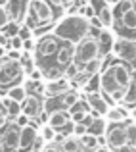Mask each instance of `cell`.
Listing matches in <instances>:
<instances>
[{"label":"cell","mask_w":136,"mask_h":152,"mask_svg":"<svg viewBox=\"0 0 136 152\" xmlns=\"http://www.w3.org/2000/svg\"><path fill=\"white\" fill-rule=\"evenodd\" d=\"M52 35H54L58 41H63L65 45H79L82 39H86L90 35V23L86 18L79 14H71L61 18L52 29Z\"/></svg>","instance_id":"1"},{"label":"cell","mask_w":136,"mask_h":152,"mask_svg":"<svg viewBox=\"0 0 136 152\" xmlns=\"http://www.w3.org/2000/svg\"><path fill=\"white\" fill-rule=\"evenodd\" d=\"M21 77H23V69L19 60H12L8 56L0 58V89L2 87H14V85H21Z\"/></svg>","instance_id":"2"},{"label":"cell","mask_w":136,"mask_h":152,"mask_svg":"<svg viewBox=\"0 0 136 152\" xmlns=\"http://www.w3.org/2000/svg\"><path fill=\"white\" fill-rule=\"evenodd\" d=\"M100 58L98 54V41H96V37H86L82 39L79 45L73 46V64L79 67H85L88 62H92V60Z\"/></svg>","instance_id":"3"},{"label":"cell","mask_w":136,"mask_h":152,"mask_svg":"<svg viewBox=\"0 0 136 152\" xmlns=\"http://www.w3.org/2000/svg\"><path fill=\"white\" fill-rule=\"evenodd\" d=\"M29 8L35 12L41 29H44V25H48V23H52L56 19V12L48 4V0H29Z\"/></svg>","instance_id":"4"},{"label":"cell","mask_w":136,"mask_h":152,"mask_svg":"<svg viewBox=\"0 0 136 152\" xmlns=\"http://www.w3.org/2000/svg\"><path fill=\"white\" fill-rule=\"evenodd\" d=\"M103 139H106V146H109L111 150H117L119 146L129 145L127 142V135H125V123H111V125H107Z\"/></svg>","instance_id":"5"},{"label":"cell","mask_w":136,"mask_h":152,"mask_svg":"<svg viewBox=\"0 0 136 152\" xmlns=\"http://www.w3.org/2000/svg\"><path fill=\"white\" fill-rule=\"evenodd\" d=\"M113 54L121 62H127V64L136 62V42L127 41V39H117L113 42Z\"/></svg>","instance_id":"6"},{"label":"cell","mask_w":136,"mask_h":152,"mask_svg":"<svg viewBox=\"0 0 136 152\" xmlns=\"http://www.w3.org/2000/svg\"><path fill=\"white\" fill-rule=\"evenodd\" d=\"M109 67V71H111V77H113V81L117 83V87H121L123 91L129 87V83L132 81V71H130V67H129V64H125V62H115V64H111V66H107Z\"/></svg>","instance_id":"7"},{"label":"cell","mask_w":136,"mask_h":152,"mask_svg":"<svg viewBox=\"0 0 136 152\" xmlns=\"http://www.w3.org/2000/svg\"><path fill=\"white\" fill-rule=\"evenodd\" d=\"M58 48H59L58 39H56L54 35H44V37L38 39L37 46H35V54H37V58L46 60V58H52V56H56Z\"/></svg>","instance_id":"8"},{"label":"cell","mask_w":136,"mask_h":152,"mask_svg":"<svg viewBox=\"0 0 136 152\" xmlns=\"http://www.w3.org/2000/svg\"><path fill=\"white\" fill-rule=\"evenodd\" d=\"M27 6H29V0H6L4 8H6L8 19H10V21H15V23H23Z\"/></svg>","instance_id":"9"},{"label":"cell","mask_w":136,"mask_h":152,"mask_svg":"<svg viewBox=\"0 0 136 152\" xmlns=\"http://www.w3.org/2000/svg\"><path fill=\"white\" fill-rule=\"evenodd\" d=\"M37 135H38L37 125H31V121H29V125L19 127V145L15 152H31V146H33Z\"/></svg>","instance_id":"10"},{"label":"cell","mask_w":136,"mask_h":152,"mask_svg":"<svg viewBox=\"0 0 136 152\" xmlns=\"http://www.w3.org/2000/svg\"><path fill=\"white\" fill-rule=\"evenodd\" d=\"M85 100H86V104H88L90 112H92L94 115H98V118L106 115V112L109 110V104H107L106 96H103L102 93H88Z\"/></svg>","instance_id":"11"},{"label":"cell","mask_w":136,"mask_h":152,"mask_svg":"<svg viewBox=\"0 0 136 152\" xmlns=\"http://www.w3.org/2000/svg\"><path fill=\"white\" fill-rule=\"evenodd\" d=\"M69 89H71V83L65 77H61V79H56V81H48L42 87V93L46 94V98H58L61 94H65Z\"/></svg>","instance_id":"12"},{"label":"cell","mask_w":136,"mask_h":152,"mask_svg":"<svg viewBox=\"0 0 136 152\" xmlns=\"http://www.w3.org/2000/svg\"><path fill=\"white\" fill-rule=\"evenodd\" d=\"M0 141H2V148L17 150V145H19V127L15 125V123H10V125L0 133Z\"/></svg>","instance_id":"13"},{"label":"cell","mask_w":136,"mask_h":152,"mask_svg":"<svg viewBox=\"0 0 136 152\" xmlns=\"http://www.w3.org/2000/svg\"><path fill=\"white\" fill-rule=\"evenodd\" d=\"M21 114L29 119H37L42 115V100L38 96H27L21 104Z\"/></svg>","instance_id":"14"},{"label":"cell","mask_w":136,"mask_h":152,"mask_svg":"<svg viewBox=\"0 0 136 152\" xmlns=\"http://www.w3.org/2000/svg\"><path fill=\"white\" fill-rule=\"evenodd\" d=\"M96 41H98V54H100V58H106V56L111 54V50H113V42H115L111 31L102 29L98 33V37H96Z\"/></svg>","instance_id":"15"},{"label":"cell","mask_w":136,"mask_h":152,"mask_svg":"<svg viewBox=\"0 0 136 152\" xmlns=\"http://www.w3.org/2000/svg\"><path fill=\"white\" fill-rule=\"evenodd\" d=\"M73 64V46L71 45H63L59 46L56 52V66H59L61 69H65L67 66Z\"/></svg>","instance_id":"16"},{"label":"cell","mask_w":136,"mask_h":152,"mask_svg":"<svg viewBox=\"0 0 136 152\" xmlns=\"http://www.w3.org/2000/svg\"><path fill=\"white\" fill-rule=\"evenodd\" d=\"M103 119H107L109 123H125V121H129V112L123 106L115 104V106H109V110L106 112Z\"/></svg>","instance_id":"17"},{"label":"cell","mask_w":136,"mask_h":152,"mask_svg":"<svg viewBox=\"0 0 136 152\" xmlns=\"http://www.w3.org/2000/svg\"><path fill=\"white\" fill-rule=\"evenodd\" d=\"M67 121H69V115H67V112H63V110L52 112V114H48V118H46V125L52 127L54 131L61 129V127L65 125Z\"/></svg>","instance_id":"18"},{"label":"cell","mask_w":136,"mask_h":152,"mask_svg":"<svg viewBox=\"0 0 136 152\" xmlns=\"http://www.w3.org/2000/svg\"><path fill=\"white\" fill-rule=\"evenodd\" d=\"M115 23H119V27H123V29L136 31V6L130 8L129 12H125V14L119 18V21H115ZM115 23H113V25H115Z\"/></svg>","instance_id":"19"},{"label":"cell","mask_w":136,"mask_h":152,"mask_svg":"<svg viewBox=\"0 0 136 152\" xmlns=\"http://www.w3.org/2000/svg\"><path fill=\"white\" fill-rule=\"evenodd\" d=\"M38 69H41V73H42V79H46V83L63 77V69L59 66H56V64L54 66H41Z\"/></svg>","instance_id":"20"},{"label":"cell","mask_w":136,"mask_h":152,"mask_svg":"<svg viewBox=\"0 0 136 152\" xmlns=\"http://www.w3.org/2000/svg\"><path fill=\"white\" fill-rule=\"evenodd\" d=\"M123 104L127 108H134L136 106V77H132V81L129 83V87L125 89V94H123Z\"/></svg>","instance_id":"21"},{"label":"cell","mask_w":136,"mask_h":152,"mask_svg":"<svg viewBox=\"0 0 136 152\" xmlns=\"http://www.w3.org/2000/svg\"><path fill=\"white\" fill-rule=\"evenodd\" d=\"M106 129H107V121L103 118H94V121L88 125V133L94 135L96 139L103 137V135H106Z\"/></svg>","instance_id":"22"},{"label":"cell","mask_w":136,"mask_h":152,"mask_svg":"<svg viewBox=\"0 0 136 152\" xmlns=\"http://www.w3.org/2000/svg\"><path fill=\"white\" fill-rule=\"evenodd\" d=\"M6 94H8V100L17 102V104H23V100L27 98V93H25V89H23V85H14V87H10Z\"/></svg>","instance_id":"23"},{"label":"cell","mask_w":136,"mask_h":152,"mask_svg":"<svg viewBox=\"0 0 136 152\" xmlns=\"http://www.w3.org/2000/svg\"><path fill=\"white\" fill-rule=\"evenodd\" d=\"M59 100H61V106L65 108V110H69V108L73 106L77 100H81V94H79L77 89H69L65 94H61V96H59Z\"/></svg>","instance_id":"24"},{"label":"cell","mask_w":136,"mask_h":152,"mask_svg":"<svg viewBox=\"0 0 136 152\" xmlns=\"http://www.w3.org/2000/svg\"><path fill=\"white\" fill-rule=\"evenodd\" d=\"M58 146H59V150H61V152H79V150H81V142H79L77 137H67V139H63Z\"/></svg>","instance_id":"25"},{"label":"cell","mask_w":136,"mask_h":152,"mask_svg":"<svg viewBox=\"0 0 136 152\" xmlns=\"http://www.w3.org/2000/svg\"><path fill=\"white\" fill-rule=\"evenodd\" d=\"M102 67H103V58H96V60H92V62H88L85 67H81V69L90 77V75H98Z\"/></svg>","instance_id":"26"},{"label":"cell","mask_w":136,"mask_h":152,"mask_svg":"<svg viewBox=\"0 0 136 152\" xmlns=\"http://www.w3.org/2000/svg\"><path fill=\"white\" fill-rule=\"evenodd\" d=\"M19 64H21L23 75H31V71L35 69V60H33V56H31V52H25V54H21V58H19Z\"/></svg>","instance_id":"27"},{"label":"cell","mask_w":136,"mask_h":152,"mask_svg":"<svg viewBox=\"0 0 136 152\" xmlns=\"http://www.w3.org/2000/svg\"><path fill=\"white\" fill-rule=\"evenodd\" d=\"M19 27H21V23H15V21H8L6 25L0 29V33L4 35V37L10 41L12 37H17V33H19Z\"/></svg>","instance_id":"28"},{"label":"cell","mask_w":136,"mask_h":152,"mask_svg":"<svg viewBox=\"0 0 136 152\" xmlns=\"http://www.w3.org/2000/svg\"><path fill=\"white\" fill-rule=\"evenodd\" d=\"M4 102V106H6V118H12V119H15L19 114H21V104H17V102H12V100H2Z\"/></svg>","instance_id":"29"},{"label":"cell","mask_w":136,"mask_h":152,"mask_svg":"<svg viewBox=\"0 0 136 152\" xmlns=\"http://www.w3.org/2000/svg\"><path fill=\"white\" fill-rule=\"evenodd\" d=\"M79 142H81V146L86 148V150H96V148H98V139H96L94 135H90V133L79 137Z\"/></svg>","instance_id":"30"},{"label":"cell","mask_w":136,"mask_h":152,"mask_svg":"<svg viewBox=\"0 0 136 152\" xmlns=\"http://www.w3.org/2000/svg\"><path fill=\"white\" fill-rule=\"evenodd\" d=\"M82 91H85L86 94L88 93H100V73L98 75H90L88 81H86L85 87H82Z\"/></svg>","instance_id":"31"},{"label":"cell","mask_w":136,"mask_h":152,"mask_svg":"<svg viewBox=\"0 0 136 152\" xmlns=\"http://www.w3.org/2000/svg\"><path fill=\"white\" fill-rule=\"evenodd\" d=\"M23 89H25L27 96H37L38 91H42L41 87V81H33V79H27L25 83H23Z\"/></svg>","instance_id":"32"},{"label":"cell","mask_w":136,"mask_h":152,"mask_svg":"<svg viewBox=\"0 0 136 152\" xmlns=\"http://www.w3.org/2000/svg\"><path fill=\"white\" fill-rule=\"evenodd\" d=\"M56 135H58V131H54L52 127L44 125V127L41 129V133H38V137H41L44 142H54V141H56Z\"/></svg>","instance_id":"33"},{"label":"cell","mask_w":136,"mask_h":152,"mask_svg":"<svg viewBox=\"0 0 136 152\" xmlns=\"http://www.w3.org/2000/svg\"><path fill=\"white\" fill-rule=\"evenodd\" d=\"M125 135H127V142L132 145V141L136 139V121L129 119V121L125 123Z\"/></svg>","instance_id":"34"},{"label":"cell","mask_w":136,"mask_h":152,"mask_svg":"<svg viewBox=\"0 0 136 152\" xmlns=\"http://www.w3.org/2000/svg\"><path fill=\"white\" fill-rule=\"evenodd\" d=\"M79 69H81L79 66H75V64H71V66H67L65 69H63V77H65L67 81H71V79H73L75 75L79 73Z\"/></svg>","instance_id":"35"},{"label":"cell","mask_w":136,"mask_h":152,"mask_svg":"<svg viewBox=\"0 0 136 152\" xmlns=\"http://www.w3.org/2000/svg\"><path fill=\"white\" fill-rule=\"evenodd\" d=\"M88 133V127L85 125V123H73V137H82V135Z\"/></svg>","instance_id":"36"},{"label":"cell","mask_w":136,"mask_h":152,"mask_svg":"<svg viewBox=\"0 0 136 152\" xmlns=\"http://www.w3.org/2000/svg\"><path fill=\"white\" fill-rule=\"evenodd\" d=\"M8 48L10 50H17V52H21L23 50V41L19 37H12L10 39V42H8Z\"/></svg>","instance_id":"37"},{"label":"cell","mask_w":136,"mask_h":152,"mask_svg":"<svg viewBox=\"0 0 136 152\" xmlns=\"http://www.w3.org/2000/svg\"><path fill=\"white\" fill-rule=\"evenodd\" d=\"M17 37L21 39V41H29V39H33V33H31V29H29V27L21 25V27H19V33H17Z\"/></svg>","instance_id":"38"},{"label":"cell","mask_w":136,"mask_h":152,"mask_svg":"<svg viewBox=\"0 0 136 152\" xmlns=\"http://www.w3.org/2000/svg\"><path fill=\"white\" fill-rule=\"evenodd\" d=\"M8 21H10V19H8V14H6V8H4V6H0V29H2V27L6 25Z\"/></svg>","instance_id":"39"},{"label":"cell","mask_w":136,"mask_h":152,"mask_svg":"<svg viewBox=\"0 0 136 152\" xmlns=\"http://www.w3.org/2000/svg\"><path fill=\"white\" fill-rule=\"evenodd\" d=\"M15 125H17V127H25V125H29V118H25L23 114H19L17 118H15Z\"/></svg>","instance_id":"40"},{"label":"cell","mask_w":136,"mask_h":152,"mask_svg":"<svg viewBox=\"0 0 136 152\" xmlns=\"http://www.w3.org/2000/svg\"><path fill=\"white\" fill-rule=\"evenodd\" d=\"M29 79H33V81H41V79H42V73H41V69H38V67H35V69L31 71Z\"/></svg>","instance_id":"41"},{"label":"cell","mask_w":136,"mask_h":152,"mask_svg":"<svg viewBox=\"0 0 136 152\" xmlns=\"http://www.w3.org/2000/svg\"><path fill=\"white\" fill-rule=\"evenodd\" d=\"M41 152H61V150H59V146L56 145V142H50V145L44 146V148H42Z\"/></svg>","instance_id":"42"},{"label":"cell","mask_w":136,"mask_h":152,"mask_svg":"<svg viewBox=\"0 0 136 152\" xmlns=\"http://www.w3.org/2000/svg\"><path fill=\"white\" fill-rule=\"evenodd\" d=\"M115 152H136V148H134L132 145H123V146H119Z\"/></svg>","instance_id":"43"},{"label":"cell","mask_w":136,"mask_h":152,"mask_svg":"<svg viewBox=\"0 0 136 152\" xmlns=\"http://www.w3.org/2000/svg\"><path fill=\"white\" fill-rule=\"evenodd\" d=\"M23 50H27V52L35 50V46H33V39H29V41H23Z\"/></svg>","instance_id":"44"},{"label":"cell","mask_w":136,"mask_h":152,"mask_svg":"<svg viewBox=\"0 0 136 152\" xmlns=\"http://www.w3.org/2000/svg\"><path fill=\"white\" fill-rule=\"evenodd\" d=\"M6 56H8V58H12V60H19V58H21V52H17V50H10Z\"/></svg>","instance_id":"45"},{"label":"cell","mask_w":136,"mask_h":152,"mask_svg":"<svg viewBox=\"0 0 136 152\" xmlns=\"http://www.w3.org/2000/svg\"><path fill=\"white\" fill-rule=\"evenodd\" d=\"M48 4H50L52 8H63V2H61V0H50Z\"/></svg>","instance_id":"46"},{"label":"cell","mask_w":136,"mask_h":152,"mask_svg":"<svg viewBox=\"0 0 136 152\" xmlns=\"http://www.w3.org/2000/svg\"><path fill=\"white\" fill-rule=\"evenodd\" d=\"M94 152H115V150H111L109 146H98V148H96Z\"/></svg>","instance_id":"47"},{"label":"cell","mask_w":136,"mask_h":152,"mask_svg":"<svg viewBox=\"0 0 136 152\" xmlns=\"http://www.w3.org/2000/svg\"><path fill=\"white\" fill-rule=\"evenodd\" d=\"M129 115H130V119H132V121H136V106L132 108V110H130V114H129Z\"/></svg>","instance_id":"48"},{"label":"cell","mask_w":136,"mask_h":152,"mask_svg":"<svg viewBox=\"0 0 136 152\" xmlns=\"http://www.w3.org/2000/svg\"><path fill=\"white\" fill-rule=\"evenodd\" d=\"M61 2H63V8H65V6H71V4H75L77 0H61Z\"/></svg>","instance_id":"49"},{"label":"cell","mask_w":136,"mask_h":152,"mask_svg":"<svg viewBox=\"0 0 136 152\" xmlns=\"http://www.w3.org/2000/svg\"><path fill=\"white\" fill-rule=\"evenodd\" d=\"M106 2H107V4H109V6H117V4H119V2H121V0H106Z\"/></svg>","instance_id":"50"},{"label":"cell","mask_w":136,"mask_h":152,"mask_svg":"<svg viewBox=\"0 0 136 152\" xmlns=\"http://www.w3.org/2000/svg\"><path fill=\"white\" fill-rule=\"evenodd\" d=\"M4 4H6V0H0V6H4Z\"/></svg>","instance_id":"51"},{"label":"cell","mask_w":136,"mask_h":152,"mask_svg":"<svg viewBox=\"0 0 136 152\" xmlns=\"http://www.w3.org/2000/svg\"><path fill=\"white\" fill-rule=\"evenodd\" d=\"M132 146H134V148H136V139H134V141H132Z\"/></svg>","instance_id":"52"},{"label":"cell","mask_w":136,"mask_h":152,"mask_svg":"<svg viewBox=\"0 0 136 152\" xmlns=\"http://www.w3.org/2000/svg\"><path fill=\"white\" fill-rule=\"evenodd\" d=\"M81 2H85V4H88V0H81Z\"/></svg>","instance_id":"53"},{"label":"cell","mask_w":136,"mask_h":152,"mask_svg":"<svg viewBox=\"0 0 136 152\" xmlns=\"http://www.w3.org/2000/svg\"><path fill=\"white\" fill-rule=\"evenodd\" d=\"M0 150H2V141H0Z\"/></svg>","instance_id":"54"},{"label":"cell","mask_w":136,"mask_h":152,"mask_svg":"<svg viewBox=\"0 0 136 152\" xmlns=\"http://www.w3.org/2000/svg\"><path fill=\"white\" fill-rule=\"evenodd\" d=\"M134 4H136V0H134Z\"/></svg>","instance_id":"55"}]
</instances>
